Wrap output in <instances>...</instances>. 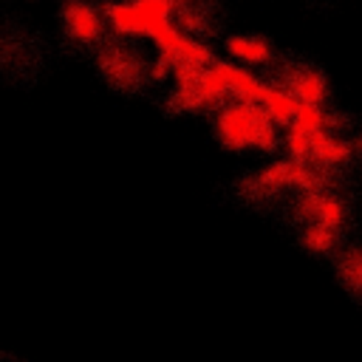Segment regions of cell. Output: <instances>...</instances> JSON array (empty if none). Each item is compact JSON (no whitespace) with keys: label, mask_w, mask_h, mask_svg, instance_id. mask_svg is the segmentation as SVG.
I'll return each instance as SVG.
<instances>
[{"label":"cell","mask_w":362,"mask_h":362,"mask_svg":"<svg viewBox=\"0 0 362 362\" xmlns=\"http://www.w3.org/2000/svg\"><path fill=\"white\" fill-rule=\"evenodd\" d=\"M62 28L76 45H99L105 40V11L90 0H65L62 3Z\"/></svg>","instance_id":"3"},{"label":"cell","mask_w":362,"mask_h":362,"mask_svg":"<svg viewBox=\"0 0 362 362\" xmlns=\"http://www.w3.org/2000/svg\"><path fill=\"white\" fill-rule=\"evenodd\" d=\"M311 139H314V133H303V130L286 127L283 130V147H286L288 158L311 161Z\"/></svg>","instance_id":"12"},{"label":"cell","mask_w":362,"mask_h":362,"mask_svg":"<svg viewBox=\"0 0 362 362\" xmlns=\"http://www.w3.org/2000/svg\"><path fill=\"white\" fill-rule=\"evenodd\" d=\"M99 68H102V74H105L113 85H119V88H130L133 82L141 79V65H139V59H136L127 48L113 45V42L99 51Z\"/></svg>","instance_id":"6"},{"label":"cell","mask_w":362,"mask_h":362,"mask_svg":"<svg viewBox=\"0 0 362 362\" xmlns=\"http://www.w3.org/2000/svg\"><path fill=\"white\" fill-rule=\"evenodd\" d=\"M212 130L215 139L226 150H263L272 153L283 144V133L277 124L266 116L260 102H243L232 99L223 107L212 113Z\"/></svg>","instance_id":"1"},{"label":"cell","mask_w":362,"mask_h":362,"mask_svg":"<svg viewBox=\"0 0 362 362\" xmlns=\"http://www.w3.org/2000/svg\"><path fill=\"white\" fill-rule=\"evenodd\" d=\"M294 209H297V218H303L305 223H322V226H331V229H339L348 218L345 201L334 192H325V189L300 192Z\"/></svg>","instance_id":"4"},{"label":"cell","mask_w":362,"mask_h":362,"mask_svg":"<svg viewBox=\"0 0 362 362\" xmlns=\"http://www.w3.org/2000/svg\"><path fill=\"white\" fill-rule=\"evenodd\" d=\"M339 119L334 113H328L322 105H300L291 127L294 130H303V133H334L339 124Z\"/></svg>","instance_id":"10"},{"label":"cell","mask_w":362,"mask_h":362,"mask_svg":"<svg viewBox=\"0 0 362 362\" xmlns=\"http://www.w3.org/2000/svg\"><path fill=\"white\" fill-rule=\"evenodd\" d=\"M300 243H303L308 252H314V255H328V252L339 243V235H337V229H331V226L305 223V229H303V235H300Z\"/></svg>","instance_id":"11"},{"label":"cell","mask_w":362,"mask_h":362,"mask_svg":"<svg viewBox=\"0 0 362 362\" xmlns=\"http://www.w3.org/2000/svg\"><path fill=\"white\" fill-rule=\"evenodd\" d=\"M359 147H362V139H359Z\"/></svg>","instance_id":"15"},{"label":"cell","mask_w":362,"mask_h":362,"mask_svg":"<svg viewBox=\"0 0 362 362\" xmlns=\"http://www.w3.org/2000/svg\"><path fill=\"white\" fill-rule=\"evenodd\" d=\"M260 105H263L266 116H269V119H272V122H274L280 130L291 127V122H294V116H297V110H300V102H297V96H294L288 88L277 85V82L266 88V93H263Z\"/></svg>","instance_id":"9"},{"label":"cell","mask_w":362,"mask_h":362,"mask_svg":"<svg viewBox=\"0 0 362 362\" xmlns=\"http://www.w3.org/2000/svg\"><path fill=\"white\" fill-rule=\"evenodd\" d=\"M170 3H175V6H181V3H187V0H170Z\"/></svg>","instance_id":"14"},{"label":"cell","mask_w":362,"mask_h":362,"mask_svg":"<svg viewBox=\"0 0 362 362\" xmlns=\"http://www.w3.org/2000/svg\"><path fill=\"white\" fill-rule=\"evenodd\" d=\"M223 51L229 54V59L232 62H238V65H249V68H255V65H269L272 59H274V48H272V42L269 40H263V37H257V34H232V37H226L223 40Z\"/></svg>","instance_id":"7"},{"label":"cell","mask_w":362,"mask_h":362,"mask_svg":"<svg viewBox=\"0 0 362 362\" xmlns=\"http://www.w3.org/2000/svg\"><path fill=\"white\" fill-rule=\"evenodd\" d=\"M339 274H342V280H345L348 288H354V291L362 294V249H351V252L342 255Z\"/></svg>","instance_id":"13"},{"label":"cell","mask_w":362,"mask_h":362,"mask_svg":"<svg viewBox=\"0 0 362 362\" xmlns=\"http://www.w3.org/2000/svg\"><path fill=\"white\" fill-rule=\"evenodd\" d=\"M260 192H277V189H300V192H311V189H322V170L308 164V161H297V158H283L274 161L269 167H263L255 181H252Z\"/></svg>","instance_id":"2"},{"label":"cell","mask_w":362,"mask_h":362,"mask_svg":"<svg viewBox=\"0 0 362 362\" xmlns=\"http://www.w3.org/2000/svg\"><path fill=\"white\" fill-rule=\"evenodd\" d=\"M354 156V147L345 139H337L334 133H314L311 139V161L314 167H320L322 173L331 167H342L348 164Z\"/></svg>","instance_id":"8"},{"label":"cell","mask_w":362,"mask_h":362,"mask_svg":"<svg viewBox=\"0 0 362 362\" xmlns=\"http://www.w3.org/2000/svg\"><path fill=\"white\" fill-rule=\"evenodd\" d=\"M277 85L288 88L300 105H328V96H331V88H328V79L322 71L311 68V65H297V68H288L286 79H280Z\"/></svg>","instance_id":"5"}]
</instances>
